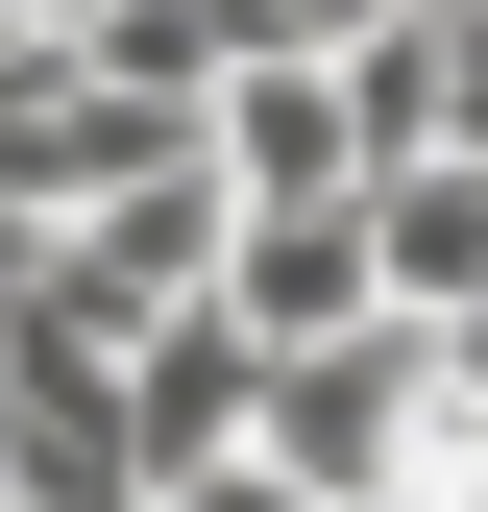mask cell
<instances>
[{
  "label": "cell",
  "instance_id": "obj_1",
  "mask_svg": "<svg viewBox=\"0 0 488 512\" xmlns=\"http://www.w3.org/2000/svg\"><path fill=\"white\" fill-rule=\"evenodd\" d=\"M220 317L244 342H342V317H391V244H366V196H269L220 244Z\"/></svg>",
  "mask_w": 488,
  "mask_h": 512
},
{
  "label": "cell",
  "instance_id": "obj_2",
  "mask_svg": "<svg viewBox=\"0 0 488 512\" xmlns=\"http://www.w3.org/2000/svg\"><path fill=\"white\" fill-rule=\"evenodd\" d=\"M147 512H318V488H293V464H269V439H244V464H171Z\"/></svg>",
  "mask_w": 488,
  "mask_h": 512
},
{
  "label": "cell",
  "instance_id": "obj_3",
  "mask_svg": "<svg viewBox=\"0 0 488 512\" xmlns=\"http://www.w3.org/2000/svg\"><path fill=\"white\" fill-rule=\"evenodd\" d=\"M25 269H49V220H25V196H0V317H25Z\"/></svg>",
  "mask_w": 488,
  "mask_h": 512
}]
</instances>
